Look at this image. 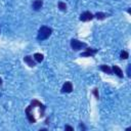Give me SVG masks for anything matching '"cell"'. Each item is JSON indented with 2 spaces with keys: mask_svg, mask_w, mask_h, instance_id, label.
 <instances>
[{
  "mask_svg": "<svg viewBox=\"0 0 131 131\" xmlns=\"http://www.w3.org/2000/svg\"><path fill=\"white\" fill-rule=\"evenodd\" d=\"M94 17V15L90 11H85L80 15V20L82 21H89Z\"/></svg>",
  "mask_w": 131,
  "mask_h": 131,
  "instance_id": "obj_3",
  "label": "cell"
},
{
  "mask_svg": "<svg viewBox=\"0 0 131 131\" xmlns=\"http://www.w3.org/2000/svg\"><path fill=\"white\" fill-rule=\"evenodd\" d=\"M100 70H101L102 72L106 73V74H112V73H113L112 69H111L108 66H106V64H101V66H100Z\"/></svg>",
  "mask_w": 131,
  "mask_h": 131,
  "instance_id": "obj_9",
  "label": "cell"
},
{
  "mask_svg": "<svg viewBox=\"0 0 131 131\" xmlns=\"http://www.w3.org/2000/svg\"><path fill=\"white\" fill-rule=\"evenodd\" d=\"M94 16H95L97 19H104V18L106 17V14L103 13V12H96Z\"/></svg>",
  "mask_w": 131,
  "mask_h": 131,
  "instance_id": "obj_11",
  "label": "cell"
},
{
  "mask_svg": "<svg viewBox=\"0 0 131 131\" xmlns=\"http://www.w3.org/2000/svg\"><path fill=\"white\" fill-rule=\"evenodd\" d=\"M130 69H131V64H128V67H127V75H128V77L131 76V74H130Z\"/></svg>",
  "mask_w": 131,
  "mask_h": 131,
  "instance_id": "obj_16",
  "label": "cell"
},
{
  "mask_svg": "<svg viewBox=\"0 0 131 131\" xmlns=\"http://www.w3.org/2000/svg\"><path fill=\"white\" fill-rule=\"evenodd\" d=\"M64 129H66V130H69V131H74V128L71 127V126H69V125H66V126H64Z\"/></svg>",
  "mask_w": 131,
  "mask_h": 131,
  "instance_id": "obj_15",
  "label": "cell"
},
{
  "mask_svg": "<svg viewBox=\"0 0 131 131\" xmlns=\"http://www.w3.org/2000/svg\"><path fill=\"white\" fill-rule=\"evenodd\" d=\"M86 46H87L86 43L81 42V41H79L77 39H72L71 40V47L75 51H78V50H80V49H82V48H84Z\"/></svg>",
  "mask_w": 131,
  "mask_h": 131,
  "instance_id": "obj_2",
  "label": "cell"
},
{
  "mask_svg": "<svg viewBox=\"0 0 131 131\" xmlns=\"http://www.w3.org/2000/svg\"><path fill=\"white\" fill-rule=\"evenodd\" d=\"M120 57H121L122 59H127V58L129 57V53H128L127 51H125V50H123V51H121V54H120Z\"/></svg>",
  "mask_w": 131,
  "mask_h": 131,
  "instance_id": "obj_12",
  "label": "cell"
},
{
  "mask_svg": "<svg viewBox=\"0 0 131 131\" xmlns=\"http://www.w3.org/2000/svg\"><path fill=\"white\" fill-rule=\"evenodd\" d=\"M73 91V84H72V82H70V81H67L63 85H62V87H61V92H66V93H71Z\"/></svg>",
  "mask_w": 131,
  "mask_h": 131,
  "instance_id": "obj_5",
  "label": "cell"
},
{
  "mask_svg": "<svg viewBox=\"0 0 131 131\" xmlns=\"http://www.w3.org/2000/svg\"><path fill=\"white\" fill-rule=\"evenodd\" d=\"M97 52H98V49L86 48V51H85V52H82V53L80 54V56H81V57H83V56H93V55H95Z\"/></svg>",
  "mask_w": 131,
  "mask_h": 131,
  "instance_id": "obj_4",
  "label": "cell"
},
{
  "mask_svg": "<svg viewBox=\"0 0 131 131\" xmlns=\"http://www.w3.org/2000/svg\"><path fill=\"white\" fill-rule=\"evenodd\" d=\"M58 8L61 10V11H66L67 10V5L64 2H58Z\"/></svg>",
  "mask_w": 131,
  "mask_h": 131,
  "instance_id": "obj_13",
  "label": "cell"
},
{
  "mask_svg": "<svg viewBox=\"0 0 131 131\" xmlns=\"http://www.w3.org/2000/svg\"><path fill=\"white\" fill-rule=\"evenodd\" d=\"M34 58H35V60L36 61H38V62H41L43 59H44V56H43V54H41V53H35L34 54Z\"/></svg>",
  "mask_w": 131,
  "mask_h": 131,
  "instance_id": "obj_10",
  "label": "cell"
},
{
  "mask_svg": "<svg viewBox=\"0 0 131 131\" xmlns=\"http://www.w3.org/2000/svg\"><path fill=\"white\" fill-rule=\"evenodd\" d=\"M1 84H2V79L0 78V85H1Z\"/></svg>",
  "mask_w": 131,
  "mask_h": 131,
  "instance_id": "obj_17",
  "label": "cell"
},
{
  "mask_svg": "<svg viewBox=\"0 0 131 131\" xmlns=\"http://www.w3.org/2000/svg\"><path fill=\"white\" fill-rule=\"evenodd\" d=\"M42 6H43V1H42V0H35V1L33 2V4H32L33 9L36 10V11H37V10H40Z\"/></svg>",
  "mask_w": 131,
  "mask_h": 131,
  "instance_id": "obj_7",
  "label": "cell"
},
{
  "mask_svg": "<svg viewBox=\"0 0 131 131\" xmlns=\"http://www.w3.org/2000/svg\"><path fill=\"white\" fill-rule=\"evenodd\" d=\"M24 61H25L29 67H31V68H34V67L36 66V63H35L33 57L30 56V55H26V56L24 57Z\"/></svg>",
  "mask_w": 131,
  "mask_h": 131,
  "instance_id": "obj_6",
  "label": "cell"
},
{
  "mask_svg": "<svg viewBox=\"0 0 131 131\" xmlns=\"http://www.w3.org/2000/svg\"><path fill=\"white\" fill-rule=\"evenodd\" d=\"M51 33H52V30L49 28V27H46V26H42L40 29H39V31H38V36H37V38H38V40H46L50 35H51Z\"/></svg>",
  "mask_w": 131,
  "mask_h": 131,
  "instance_id": "obj_1",
  "label": "cell"
},
{
  "mask_svg": "<svg viewBox=\"0 0 131 131\" xmlns=\"http://www.w3.org/2000/svg\"><path fill=\"white\" fill-rule=\"evenodd\" d=\"M92 93L95 95V97H96L97 99L99 98V95H98V89H97V88H94V89H93V91H92Z\"/></svg>",
  "mask_w": 131,
  "mask_h": 131,
  "instance_id": "obj_14",
  "label": "cell"
},
{
  "mask_svg": "<svg viewBox=\"0 0 131 131\" xmlns=\"http://www.w3.org/2000/svg\"><path fill=\"white\" fill-rule=\"evenodd\" d=\"M112 71L119 77V78H123V71L118 67V66H113V68H112Z\"/></svg>",
  "mask_w": 131,
  "mask_h": 131,
  "instance_id": "obj_8",
  "label": "cell"
}]
</instances>
